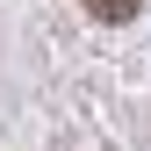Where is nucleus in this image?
<instances>
[{
    "instance_id": "1",
    "label": "nucleus",
    "mask_w": 151,
    "mask_h": 151,
    "mask_svg": "<svg viewBox=\"0 0 151 151\" xmlns=\"http://www.w3.org/2000/svg\"><path fill=\"white\" fill-rule=\"evenodd\" d=\"M86 7H93V14H101V22H122V14H129V7H137V0H86Z\"/></svg>"
}]
</instances>
